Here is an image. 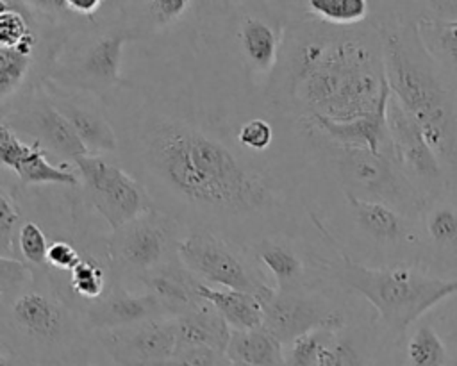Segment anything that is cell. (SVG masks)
<instances>
[{
  "label": "cell",
  "mask_w": 457,
  "mask_h": 366,
  "mask_svg": "<svg viewBox=\"0 0 457 366\" xmlns=\"http://www.w3.org/2000/svg\"><path fill=\"white\" fill-rule=\"evenodd\" d=\"M227 357L250 366H286L284 345L264 327L232 330Z\"/></svg>",
  "instance_id": "27"
},
{
  "label": "cell",
  "mask_w": 457,
  "mask_h": 366,
  "mask_svg": "<svg viewBox=\"0 0 457 366\" xmlns=\"http://www.w3.org/2000/svg\"><path fill=\"white\" fill-rule=\"evenodd\" d=\"M420 39L434 59L450 68H457V16L443 18L437 14L416 18Z\"/></svg>",
  "instance_id": "29"
},
{
  "label": "cell",
  "mask_w": 457,
  "mask_h": 366,
  "mask_svg": "<svg viewBox=\"0 0 457 366\" xmlns=\"http://www.w3.org/2000/svg\"><path fill=\"white\" fill-rule=\"evenodd\" d=\"M116 366H159L177 352L175 318L148 320L93 334Z\"/></svg>",
  "instance_id": "17"
},
{
  "label": "cell",
  "mask_w": 457,
  "mask_h": 366,
  "mask_svg": "<svg viewBox=\"0 0 457 366\" xmlns=\"http://www.w3.org/2000/svg\"><path fill=\"white\" fill-rule=\"evenodd\" d=\"M0 366H37V364L20 357L18 354L9 350L7 346L0 345Z\"/></svg>",
  "instance_id": "35"
},
{
  "label": "cell",
  "mask_w": 457,
  "mask_h": 366,
  "mask_svg": "<svg viewBox=\"0 0 457 366\" xmlns=\"http://www.w3.org/2000/svg\"><path fill=\"white\" fill-rule=\"evenodd\" d=\"M275 291L312 289L330 282V261L337 248L327 239L273 234L245 248Z\"/></svg>",
  "instance_id": "12"
},
{
  "label": "cell",
  "mask_w": 457,
  "mask_h": 366,
  "mask_svg": "<svg viewBox=\"0 0 457 366\" xmlns=\"http://www.w3.org/2000/svg\"><path fill=\"white\" fill-rule=\"evenodd\" d=\"M80 318L86 329L95 334L100 330L129 327L141 321L170 316L154 295L129 289L118 280L107 296L86 307L80 312Z\"/></svg>",
  "instance_id": "22"
},
{
  "label": "cell",
  "mask_w": 457,
  "mask_h": 366,
  "mask_svg": "<svg viewBox=\"0 0 457 366\" xmlns=\"http://www.w3.org/2000/svg\"><path fill=\"white\" fill-rule=\"evenodd\" d=\"M73 168L87 205L104 220L107 230H116L155 209L143 184L114 155L87 154L75 159Z\"/></svg>",
  "instance_id": "13"
},
{
  "label": "cell",
  "mask_w": 457,
  "mask_h": 366,
  "mask_svg": "<svg viewBox=\"0 0 457 366\" xmlns=\"http://www.w3.org/2000/svg\"><path fill=\"white\" fill-rule=\"evenodd\" d=\"M228 366H250V364H245V362H237V361H232V359H230Z\"/></svg>",
  "instance_id": "37"
},
{
  "label": "cell",
  "mask_w": 457,
  "mask_h": 366,
  "mask_svg": "<svg viewBox=\"0 0 457 366\" xmlns=\"http://www.w3.org/2000/svg\"><path fill=\"white\" fill-rule=\"evenodd\" d=\"M303 129L318 170L337 191L366 202H380L412 220L418 218L425 196L402 171L393 152L377 154L366 146L339 145L309 127Z\"/></svg>",
  "instance_id": "6"
},
{
  "label": "cell",
  "mask_w": 457,
  "mask_h": 366,
  "mask_svg": "<svg viewBox=\"0 0 457 366\" xmlns=\"http://www.w3.org/2000/svg\"><path fill=\"white\" fill-rule=\"evenodd\" d=\"M23 220V211L12 189L0 182V257L20 259L16 250V237Z\"/></svg>",
  "instance_id": "31"
},
{
  "label": "cell",
  "mask_w": 457,
  "mask_h": 366,
  "mask_svg": "<svg viewBox=\"0 0 457 366\" xmlns=\"http://www.w3.org/2000/svg\"><path fill=\"white\" fill-rule=\"evenodd\" d=\"M187 229L175 218L152 209L107 234L116 277L130 287L143 275L179 261V245Z\"/></svg>",
  "instance_id": "11"
},
{
  "label": "cell",
  "mask_w": 457,
  "mask_h": 366,
  "mask_svg": "<svg viewBox=\"0 0 457 366\" xmlns=\"http://www.w3.org/2000/svg\"><path fill=\"white\" fill-rule=\"evenodd\" d=\"M386 123L393 146V155L407 179L425 196V200L446 187L441 161L425 139L418 121L391 95L386 109Z\"/></svg>",
  "instance_id": "16"
},
{
  "label": "cell",
  "mask_w": 457,
  "mask_h": 366,
  "mask_svg": "<svg viewBox=\"0 0 457 366\" xmlns=\"http://www.w3.org/2000/svg\"><path fill=\"white\" fill-rule=\"evenodd\" d=\"M382 41L373 20L337 27L305 9L284 34L266 98L295 121H352L387 107Z\"/></svg>",
  "instance_id": "2"
},
{
  "label": "cell",
  "mask_w": 457,
  "mask_h": 366,
  "mask_svg": "<svg viewBox=\"0 0 457 366\" xmlns=\"http://www.w3.org/2000/svg\"><path fill=\"white\" fill-rule=\"evenodd\" d=\"M230 359L225 352L211 346L179 348L166 362L159 366H228Z\"/></svg>",
  "instance_id": "34"
},
{
  "label": "cell",
  "mask_w": 457,
  "mask_h": 366,
  "mask_svg": "<svg viewBox=\"0 0 457 366\" xmlns=\"http://www.w3.org/2000/svg\"><path fill=\"white\" fill-rule=\"evenodd\" d=\"M141 43L120 16L118 2H109L105 14L73 30L57 50L48 80L89 93L105 102L123 82L125 45Z\"/></svg>",
  "instance_id": "7"
},
{
  "label": "cell",
  "mask_w": 457,
  "mask_h": 366,
  "mask_svg": "<svg viewBox=\"0 0 457 366\" xmlns=\"http://www.w3.org/2000/svg\"><path fill=\"white\" fill-rule=\"evenodd\" d=\"M314 366H398V343L375 323V312L337 329Z\"/></svg>",
  "instance_id": "18"
},
{
  "label": "cell",
  "mask_w": 457,
  "mask_h": 366,
  "mask_svg": "<svg viewBox=\"0 0 457 366\" xmlns=\"http://www.w3.org/2000/svg\"><path fill=\"white\" fill-rule=\"evenodd\" d=\"M261 302L264 314L262 327L282 345L318 329H341L346 323L370 314L366 302L361 296L334 282L287 293L271 289Z\"/></svg>",
  "instance_id": "10"
},
{
  "label": "cell",
  "mask_w": 457,
  "mask_h": 366,
  "mask_svg": "<svg viewBox=\"0 0 457 366\" xmlns=\"http://www.w3.org/2000/svg\"><path fill=\"white\" fill-rule=\"evenodd\" d=\"M200 296L209 302L232 330H253L262 327V302L257 295L214 287L200 280Z\"/></svg>",
  "instance_id": "26"
},
{
  "label": "cell",
  "mask_w": 457,
  "mask_h": 366,
  "mask_svg": "<svg viewBox=\"0 0 457 366\" xmlns=\"http://www.w3.org/2000/svg\"><path fill=\"white\" fill-rule=\"evenodd\" d=\"M307 12L325 23L353 27L370 20L371 5L366 0H307Z\"/></svg>",
  "instance_id": "30"
},
{
  "label": "cell",
  "mask_w": 457,
  "mask_h": 366,
  "mask_svg": "<svg viewBox=\"0 0 457 366\" xmlns=\"http://www.w3.org/2000/svg\"><path fill=\"white\" fill-rule=\"evenodd\" d=\"M421 254L420 266H457V191L445 187L428 196L416 218Z\"/></svg>",
  "instance_id": "20"
},
{
  "label": "cell",
  "mask_w": 457,
  "mask_h": 366,
  "mask_svg": "<svg viewBox=\"0 0 457 366\" xmlns=\"http://www.w3.org/2000/svg\"><path fill=\"white\" fill-rule=\"evenodd\" d=\"M43 84L55 107L70 121L87 148V154L116 157L118 136L107 116L104 102L89 93L57 86L48 79H45Z\"/></svg>",
  "instance_id": "19"
},
{
  "label": "cell",
  "mask_w": 457,
  "mask_h": 366,
  "mask_svg": "<svg viewBox=\"0 0 457 366\" xmlns=\"http://www.w3.org/2000/svg\"><path fill=\"white\" fill-rule=\"evenodd\" d=\"M198 284L200 280L189 273L179 259L143 275L129 289L154 295L170 318H179L205 304L198 293Z\"/></svg>",
  "instance_id": "23"
},
{
  "label": "cell",
  "mask_w": 457,
  "mask_h": 366,
  "mask_svg": "<svg viewBox=\"0 0 457 366\" xmlns=\"http://www.w3.org/2000/svg\"><path fill=\"white\" fill-rule=\"evenodd\" d=\"M175 325L177 350L189 346H211L227 354L232 329L209 302L175 318Z\"/></svg>",
  "instance_id": "25"
},
{
  "label": "cell",
  "mask_w": 457,
  "mask_h": 366,
  "mask_svg": "<svg viewBox=\"0 0 457 366\" xmlns=\"http://www.w3.org/2000/svg\"><path fill=\"white\" fill-rule=\"evenodd\" d=\"M120 16L141 43L170 32L191 14L196 2L191 0H152L118 2Z\"/></svg>",
  "instance_id": "24"
},
{
  "label": "cell",
  "mask_w": 457,
  "mask_h": 366,
  "mask_svg": "<svg viewBox=\"0 0 457 366\" xmlns=\"http://www.w3.org/2000/svg\"><path fill=\"white\" fill-rule=\"evenodd\" d=\"M332 209H339L348 229V243L334 246L352 259L364 254L373 261L371 266H400L420 264L421 243L416 220L400 211L380 204L355 198L339 191V202H330Z\"/></svg>",
  "instance_id": "9"
},
{
  "label": "cell",
  "mask_w": 457,
  "mask_h": 366,
  "mask_svg": "<svg viewBox=\"0 0 457 366\" xmlns=\"http://www.w3.org/2000/svg\"><path fill=\"white\" fill-rule=\"evenodd\" d=\"M378 29L391 95L418 121L445 170L457 173V112L434 59L425 50L416 20L393 14L371 18Z\"/></svg>",
  "instance_id": "3"
},
{
  "label": "cell",
  "mask_w": 457,
  "mask_h": 366,
  "mask_svg": "<svg viewBox=\"0 0 457 366\" xmlns=\"http://www.w3.org/2000/svg\"><path fill=\"white\" fill-rule=\"evenodd\" d=\"M66 366H93L89 359H82V361H75V362H70Z\"/></svg>",
  "instance_id": "36"
},
{
  "label": "cell",
  "mask_w": 457,
  "mask_h": 366,
  "mask_svg": "<svg viewBox=\"0 0 457 366\" xmlns=\"http://www.w3.org/2000/svg\"><path fill=\"white\" fill-rule=\"evenodd\" d=\"M337 329H318L284 345L286 366H314Z\"/></svg>",
  "instance_id": "33"
},
{
  "label": "cell",
  "mask_w": 457,
  "mask_h": 366,
  "mask_svg": "<svg viewBox=\"0 0 457 366\" xmlns=\"http://www.w3.org/2000/svg\"><path fill=\"white\" fill-rule=\"evenodd\" d=\"M145 43L154 46V75H123L104 105L118 136L116 159L154 207L239 248L273 234L325 239L316 227L325 179L311 141L248 152L237 130L262 114L253 102L196 79L161 37Z\"/></svg>",
  "instance_id": "1"
},
{
  "label": "cell",
  "mask_w": 457,
  "mask_h": 366,
  "mask_svg": "<svg viewBox=\"0 0 457 366\" xmlns=\"http://www.w3.org/2000/svg\"><path fill=\"white\" fill-rule=\"evenodd\" d=\"M0 123L7 125L27 143H37L48 155L62 164L87 155V148L55 107L43 82L20 91L16 96L0 104Z\"/></svg>",
  "instance_id": "15"
},
{
  "label": "cell",
  "mask_w": 457,
  "mask_h": 366,
  "mask_svg": "<svg viewBox=\"0 0 457 366\" xmlns=\"http://www.w3.org/2000/svg\"><path fill=\"white\" fill-rule=\"evenodd\" d=\"M328 279L361 296L377 327L396 343L425 312L457 293V277H439L420 264L368 266L341 250L330 261Z\"/></svg>",
  "instance_id": "5"
},
{
  "label": "cell",
  "mask_w": 457,
  "mask_h": 366,
  "mask_svg": "<svg viewBox=\"0 0 457 366\" xmlns=\"http://www.w3.org/2000/svg\"><path fill=\"white\" fill-rule=\"evenodd\" d=\"M0 345L37 366H66L89 359L95 341L46 271L32 270L27 284L0 293Z\"/></svg>",
  "instance_id": "4"
},
{
  "label": "cell",
  "mask_w": 457,
  "mask_h": 366,
  "mask_svg": "<svg viewBox=\"0 0 457 366\" xmlns=\"http://www.w3.org/2000/svg\"><path fill=\"white\" fill-rule=\"evenodd\" d=\"M2 168L14 173L23 187L61 186L80 189V179L73 164H54L37 143H27L7 125L0 123Z\"/></svg>",
  "instance_id": "21"
},
{
  "label": "cell",
  "mask_w": 457,
  "mask_h": 366,
  "mask_svg": "<svg viewBox=\"0 0 457 366\" xmlns=\"http://www.w3.org/2000/svg\"><path fill=\"white\" fill-rule=\"evenodd\" d=\"M48 234L46 230L32 218H25L16 237V250L23 262L32 270H46V254H48Z\"/></svg>",
  "instance_id": "32"
},
{
  "label": "cell",
  "mask_w": 457,
  "mask_h": 366,
  "mask_svg": "<svg viewBox=\"0 0 457 366\" xmlns=\"http://www.w3.org/2000/svg\"><path fill=\"white\" fill-rule=\"evenodd\" d=\"M303 12V2H216L221 34L255 93L266 96L286 29Z\"/></svg>",
  "instance_id": "8"
},
{
  "label": "cell",
  "mask_w": 457,
  "mask_h": 366,
  "mask_svg": "<svg viewBox=\"0 0 457 366\" xmlns=\"http://www.w3.org/2000/svg\"><path fill=\"white\" fill-rule=\"evenodd\" d=\"M179 259L189 273L214 287L245 291L259 298L273 289L245 248L207 229L187 230L179 245Z\"/></svg>",
  "instance_id": "14"
},
{
  "label": "cell",
  "mask_w": 457,
  "mask_h": 366,
  "mask_svg": "<svg viewBox=\"0 0 457 366\" xmlns=\"http://www.w3.org/2000/svg\"><path fill=\"white\" fill-rule=\"evenodd\" d=\"M448 350L428 323H416L398 343V366H446Z\"/></svg>",
  "instance_id": "28"
}]
</instances>
